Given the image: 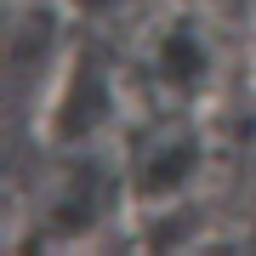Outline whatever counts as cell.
Masks as SVG:
<instances>
[{"label": "cell", "mask_w": 256, "mask_h": 256, "mask_svg": "<svg viewBox=\"0 0 256 256\" xmlns=\"http://www.w3.org/2000/svg\"><path fill=\"white\" fill-rule=\"evenodd\" d=\"M148 57H154V80L165 86V92H200V86L210 80V46L205 34L194 28L188 18H171L154 34V46H148Z\"/></svg>", "instance_id": "2"}, {"label": "cell", "mask_w": 256, "mask_h": 256, "mask_svg": "<svg viewBox=\"0 0 256 256\" xmlns=\"http://www.w3.org/2000/svg\"><path fill=\"white\" fill-rule=\"evenodd\" d=\"M194 176H200V137L182 126V114L148 126L137 148H131V165H126V188L137 205H165L176 200Z\"/></svg>", "instance_id": "1"}]
</instances>
